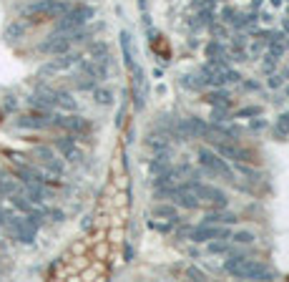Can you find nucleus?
Returning <instances> with one entry per match:
<instances>
[{
  "label": "nucleus",
  "instance_id": "1",
  "mask_svg": "<svg viewBox=\"0 0 289 282\" xmlns=\"http://www.w3.org/2000/svg\"><path fill=\"white\" fill-rule=\"evenodd\" d=\"M224 270L239 277V280H274L272 270L259 262V259H249V257H241V254H234L231 252L229 259L224 262Z\"/></svg>",
  "mask_w": 289,
  "mask_h": 282
},
{
  "label": "nucleus",
  "instance_id": "2",
  "mask_svg": "<svg viewBox=\"0 0 289 282\" xmlns=\"http://www.w3.org/2000/svg\"><path fill=\"white\" fill-rule=\"evenodd\" d=\"M71 5L65 0H33L28 5L20 8V15L28 18L33 23H43V20H53V18H60Z\"/></svg>",
  "mask_w": 289,
  "mask_h": 282
},
{
  "label": "nucleus",
  "instance_id": "3",
  "mask_svg": "<svg viewBox=\"0 0 289 282\" xmlns=\"http://www.w3.org/2000/svg\"><path fill=\"white\" fill-rule=\"evenodd\" d=\"M96 15V8L91 5H76V8H68L56 23V33H73L78 28H83L88 20Z\"/></svg>",
  "mask_w": 289,
  "mask_h": 282
},
{
  "label": "nucleus",
  "instance_id": "4",
  "mask_svg": "<svg viewBox=\"0 0 289 282\" xmlns=\"http://www.w3.org/2000/svg\"><path fill=\"white\" fill-rule=\"evenodd\" d=\"M131 94H134V109L136 111H144V106H146V96H148V81H146V73H144V68L139 66V63H134L131 68Z\"/></svg>",
  "mask_w": 289,
  "mask_h": 282
},
{
  "label": "nucleus",
  "instance_id": "5",
  "mask_svg": "<svg viewBox=\"0 0 289 282\" xmlns=\"http://www.w3.org/2000/svg\"><path fill=\"white\" fill-rule=\"evenodd\" d=\"M211 144H214V151H216L219 157L231 159V161H236V164H254V159H257L249 149H241V146H236V144H227L224 139H221V141H211Z\"/></svg>",
  "mask_w": 289,
  "mask_h": 282
},
{
  "label": "nucleus",
  "instance_id": "6",
  "mask_svg": "<svg viewBox=\"0 0 289 282\" xmlns=\"http://www.w3.org/2000/svg\"><path fill=\"white\" fill-rule=\"evenodd\" d=\"M191 232V240L194 242H214V240H229L231 237V229L229 224L227 227H219V224H199Z\"/></svg>",
  "mask_w": 289,
  "mask_h": 282
},
{
  "label": "nucleus",
  "instance_id": "7",
  "mask_svg": "<svg viewBox=\"0 0 289 282\" xmlns=\"http://www.w3.org/2000/svg\"><path fill=\"white\" fill-rule=\"evenodd\" d=\"M71 46H73L71 43V33H53L38 46V51L46 53V56H60V53H68Z\"/></svg>",
  "mask_w": 289,
  "mask_h": 282
},
{
  "label": "nucleus",
  "instance_id": "8",
  "mask_svg": "<svg viewBox=\"0 0 289 282\" xmlns=\"http://www.w3.org/2000/svg\"><path fill=\"white\" fill-rule=\"evenodd\" d=\"M196 154H199V161H202V166H204V169H209L211 174H219V177H231L229 164H227L224 159L219 157L216 151H211V149L202 146V149H199Z\"/></svg>",
  "mask_w": 289,
  "mask_h": 282
},
{
  "label": "nucleus",
  "instance_id": "9",
  "mask_svg": "<svg viewBox=\"0 0 289 282\" xmlns=\"http://www.w3.org/2000/svg\"><path fill=\"white\" fill-rule=\"evenodd\" d=\"M179 126L184 131L186 139H206L211 134V124H206L199 116H191V119H179Z\"/></svg>",
  "mask_w": 289,
  "mask_h": 282
},
{
  "label": "nucleus",
  "instance_id": "10",
  "mask_svg": "<svg viewBox=\"0 0 289 282\" xmlns=\"http://www.w3.org/2000/svg\"><path fill=\"white\" fill-rule=\"evenodd\" d=\"M78 61H81V56H76V53H60V56H56L48 66L40 68V76H53L58 71H68V68L78 66Z\"/></svg>",
  "mask_w": 289,
  "mask_h": 282
},
{
  "label": "nucleus",
  "instance_id": "11",
  "mask_svg": "<svg viewBox=\"0 0 289 282\" xmlns=\"http://www.w3.org/2000/svg\"><path fill=\"white\" fill-rule=\"evenodd\" d=\"M53 124V119L48 116V111H35V114H26V116H20L15 126L18 128H46V126Z\"/></svg>",
  "mask_w": 289,
  "mask_h": 282
},
{
  "label": "nucleus",
  "instance_id": "12",
  "mask_svg": "<svg viewBox=\"0 0 289 282\" xmlns=\"http://www.w3.org/2000/svg\"><path fill=\"white\" fill-rule=\"evenodd\" d=\"M53 124L60 128H68L73 134H86L88 131V121L81 116H53Z\"/></svg>",
  "mask_w": 289,
  "mask_h": 282
},
{
  "label": "nucleus",
  "instance_id": "13",
  "mask_svg": "<svg viewBox=\"0 0 289 282\" xmlns=\"http://www.w3.org/2000/svg\"><path fill=\"white\" fill-rule=\"evenodd\" d=\"M56 149L65 159H71V161H78V159H81V151H78V149H76V144H73V136H63V139H58Z\"/></svg>",
  "mask_w": 289,
  "mask_h": 282
},
{
  "label": "nucleus",
  "instance_id": "14",
  "mask_svg": "<svg viewBox=\"0 0 289 282\" xmlns=\"http://www.w3.org/2000/svg\"><path fill=\"white\" fill-rule=\"evenodd\" d=\"M26 33H28V23H20V20H15V23L5 26L3 38H5L8 43H18L20 38H26Z\"/></svg>",
  "mask_w": 289,
  "mask_h": 282
},
{
  "label": "nucleus",
  "instance_id": "15",
  "mask_svg": "<svg viewBox=\"0 0 289 282\" xmlns=\"http://www.w3.org/2000/svg\"><path fill=\"white\" fill-rule=\"evenodd\" d=\"M146 146H148V149H153L156 154H159V151H169L171 139H169L166 134H153V131H151V134L146 136Z\"/></svg>",
  "mask_w": 289,
  "mask_h": 282
},
{
  "label": "nucleus",
  "instance_id": "16",
  "mask_svg": "<svg viewBox=\"0 0 289 282\" xmlns=\"http://www.w3.org/2000/svg\"><path fill=\"white\" fill-rule=\"evenodd\" d=\"M173 202L184 209H196L199 207V197L194 191H186V189H179V194L173 197Z\"/></svg>",
  "mask_w": 289,
  "mask_h": 282
},
{
  "label": "nucleus",
  "instance_id": "17",
  "mask_svg": "<svg viewBox=\"0 0 289 282\" xmlns=\"http://www.w3.org/2000/svg\"><path fill=\"white\" fill-rule=\"evenodd\" d=\"M236 214L234 212H211L202 220V224H236Z\"/></svg>",
  "mask_w": 289,
  "mask_h": 282
},
{
  "label": "nucleus",
  "instance_id": "18",
  "mask_svg": "<svg viewBox=\"0 0 289 282\" xmlns=\"http://www.w3.org/2000/svg\"><path fill=\"white\" fill-rule=\"evenodd\" d=\"M151 214L156 217V220H166L176 224L179 222V212H176V207H169V204H156L153 209H151Z\"/></svg>",
  "mask_w": 289,
  "mask_h": 282
},
{
  "label": "nucleus",
  "instance_id": "19",
  "mask_svg": "<svg viewBox=\"0 0 289 282\" xmlns=\"http://www.w3.org/2000/svg\"><path fill=\"white\" fill-rule=\"evenodd\" d=\"M118 40H121V53H123V63L126 68L134 66V51H131V33L128 31H121L118 33Z\"/></svg>",
  "mask_w": 289,
  "mask_h": 282
},
{
  "label": "nucleus",
  "instance_id": "20",
  "mask_svg": "<svg viewBox=\"0 0 289 282\" xmlns=\"http://www.w3.org/2000/svg\"><path fill=\"white\" fill-rule=\"evenodd\" d=\"M88 53H91V61H98V63H106L108 66V46L103 40H96L88 46Z\"/></svg>",
  "mask_w": 289,
  "mask_h": 282
},
{
  "label": "nucleus",
  "instance_id": "21",
  "mask_svg": "<svg viewBox=\"0 0 289 282\" xmlns=\"http://www.w3.org/2000/svg\"><path fill=\"white\" fill-rule=\"evenodd\" d=\"M209 106H221V109H229V94L227 91H221V89H216V91H211V94L204 98Z\"/></svg>",
  "mask_w": 289,
  "mask_h": 282
},
{
  "label": "nucleus",
  "instance_id": "22",
  "mask_svg": "<svg viewBox=\"0 0 289 282\" xmlns=\"http://www.w3.org/2000/svg\"><path fill=\"white\" fill-rule=\"evenodd\" d=\"M166 169H171L169 166V151H159V157H156V161H151V166H148V171L156 177V174H164Z\"/></svg>",
  "mask_w": 289,
  "mask_h": 282
},
{
  "label": "nucleus",
  "instance_id": "23",
  "mask_svg": "<svg viewBox=\"0 0 289 282\" xmlns=\"http://www.w3.org/2000/svg\"><path fill=\"white\" fill-rule=\"evenodd\" d=\"M56 106H60V109H65V111H76V98L73 96L68 94V91H56Z\"/></svg>",
  "mask_w": 289,
  "mask_h": 282
},
{
  "label": "nucleus",
  "instance_id": "24",
  "mask_svg": "<svg viewBox=\"0 0 289 282\" xmlns=\"http://www.w3.org/2000/svg\"><path fill=\"white\" fill-rule=\"evenodd\" d=\"M93 98H96V103H101V106H111L114 103V91L111 89H93Z\"/></svg>",
  "mask_w": 289,
  "mask_h": 282
},
{
  "label": "nucleus",
  "instance_id": "25",
  "mask_svg": "<svg viewBox=\"0 0 289 282\" xmlns=\"http://www.w3.org/2000/svg\"><path fill=\"white\" fill-rule=\"evenodd\" d=\"M274 134H277L279 139L289 136V114H279V116H277V121H274Z\"/></svg>",
  "mask_w": 289,
  "mask_h": 282
},
{
  "label": "nucleus",
  "instance_id": "26",
  "mask_svg": "<svg viewBox=\"0 0 289 282\" xmlns=\"http://www.w3.org/2000/svg\"><path fill=\"white\" fill-rule=\"evenodd\" d=\"M186 89H194V91H202L204 86H209L206 83V78H204V73H199V76H184V81H181Z\"/></svg>",
  "mask_w": 289,
  "mask_h": 282
},
{
  "label": "nucleus",
  "instance_id": "27",
  "mask_svg": "<svg viewBox=\"0 0 289 282\" xmlns=\"http://www.w3.org/2000/svg\"><path fill=\"white\" fill-rule=\"evenodd\" d=\"M209 252L211 254H229L231 252L229 240H214V242H209Z\"/></svg>",
  "mask_w": 289,
  "mask_h": 282
},
{
  "label": "nucleus",
  "instance_id": "28",
  "mask_svg": "<svg viewBox=\"0 0 289 282\" xmlns=\"http://www.w3.org/2000/svg\"><path fill=\"white\" fill-rule=\"evenodd\" d=\"M206 23H214V18H211V10H202L199 15H196V20H191V28L194 31H199L202 26H206Z\"/></svg>",
  "mask_w": 289,
  "mask_h": 282
},
{
  "label": "nucleus",
  "instance_id": "29",
  "mask_svg": "<svg viewBox=\"0 0 289 282\" xmlns=\"http://www.w3.org/2000/svg\"><path fill=\"white\" fill-rule=\"evenodd\" d=\"M229 240H234V242H239V245H252L257 237L252 234V232H231Z\"/></svg>",
  "mask_w": 289,
  "mask_h": 282
},
{
  "label": "nucleus",
  "instance_id": "30",
  "mask_svg": "<svg viewBox=\"0 0 289 282\" xmlns=\"http://www.w3.org/2000/svg\"><path fill=\"white\" fill-rule=\"evenodd\" d=\"M234 171H241V174H244V177H249L252 182H257V179L261 177L257 169H249V166H244V164H236V166H234Z\"/></svg>",
  "mask_w": 289,
  "mask_h": 282
},
{
  "label": "nucleus",
  "instance_id": "31",
  "mask_svg": "<svg viewBox=\"0 0 289 282\" xmlns=\"http://www.w3.org/2000/svg\"><path fill=\"white\" fill-rule=\"evenodd\" d=\"M171 222H166V224H161V222L156 220H148V229H153V232H161V234H166V232H171Z\"/></svg>",
  "mask_w": 289,
  "mask_h": 282
},
{
  "label": "nucleus",
  "instance_id": "32",
  "mask_svg": "<svg viewBox=\"0 0 289 282\" xmlns=\"http://www.w3.org/2000/svg\"><path fill=\"white\" fill-rule=\"evenodd\" d=\"M259 114H261L259 106H247V109H239L234 116H236V119H244V116H259Z\"/></svg>",
  "mask_w": 289,
  "mask_h": 282
},
{
  "label": "nucleus",
  "instance_id": "33",
  "mask_svg": "<svg viewBox=\"0 0 289 282\" xmlns=\"http://www.w3.org/2000/svg\"><path fill=\"white\" fill-rule=\"evenodd\" d=\"M206 53H209V58H211V56H224V46H221L219 40H211V43L206 46Z\"/></svg>",
  "mask_w": 289,
  "mask_h": 282
},
{
  "label": "nucleus",
  "instance_id": "34",
  "mask_svg": "<svg viewBox=\"0 0 289 282\" xmlns=\"http://www.w3.org/2000/svg\"><path fill=\"white\" fill-rule=\"evenodd\" d=\"M282 53H284V46H282V43H272V46H269V56L282 58Z\"/></svg>",
  "mask_w": 289,
  "mask_h": 282
},
{
  "label": "nucleus",
  "instance_id": "35",
  "mask_svg": "<svg viewBox=\"0 0 289 282\" xmlns=\"http://www.w3.org/2000/svg\"><path fill=\"white\" fill-rule=\"evenodd\" d=\"M186 275H189L191 280H206V275H204L199 267H189V270H186Z\"/></svg>",
  "mask_w": 289,
  "mask_h": 282
},
{
  "label": "nucleus",
  "instance_id": "36",
  "mask_svg": "<svg viewBox=\"0 0 289 282\" xmlns=\"http://www.w3.org/2000/svg\"><path fill=\"white\" fill-rule=\"evenodd\" d=\"M277 61H279V58H274V56H266V58H264V63H261V68H264L266 73H272V68L277 66Z\"/></svg>",
  "mask_w": 289,
  "mask_h": 282
},
{
  "label": "nucleus",
  "instance_id": "37",
  "mask_svg": "<svg viewBox=\"0 0 289 282\" xmlns=\"http://www.w3.org/2000/svg\"><path fill=\"white\" fill-rule=\"evenodd\" d=\"M266 86H269V89H282V78H279V76H269Z\"/></svg>",
  "mask_w": 289,
  "mask_h": 282
},
{
  "label": "nucleus",
  "instance_id": "38",
  "mask_svg": "<svg viewBox=\"0 0 289 282\" xmlns=\"http://www.w3.org/2000/svg\"><path fill=\"white\" fill-rule=\"evenodd\" d=\"M123 259H126V262H131V259H134V247H131V242L123 247Z\"/></svg>",
  "mask_w": 289,
  "mask_h": 282
},
{
  "label": "nucleus",
  "instance_id": "39",
  "mask_svg": "<svg viewBox=\"0 0 289 282\" xmlns=\"http://www.w3.org/2000/svg\"><path fill=\"white\" fill-rule=\"evenodd\" d=\"M231 46H234V51H241V48H244V35H236V38L231 40Z\"/></svg>",
  "mask_w": 289,
  "mask_h": 282
},
{
  "label": "nucleus",
  "instance_id": "40",
  "mask_svg": "<svg viewBox=\"0 0 289 282\" xmlns=\"http://www.w3.org/2000/svg\"><path fill=\"white\" fill-rule=\"evenodd\" d=\"M264 126H266V121H261V119H254V121L249 124V128H252V131H261Z\"/></svg>",
  "mask_w": 289,
  "mask_h": 282
},
{
  "label": "nucleus",
  "instance_id": "41",
  "mask_svg": "<svg viewBox=\"0 0 289 282\" xmlns=\"http://www.w3.org/2000/svg\"><path fill=\"white\" fill-rule=\"evenodd\" d=\"M221 15H224V20H227V23H231V20H234V15H236V13H234V10H231V8H224V13H221Z\"/></svg>",
  "mask_w": 289,
  "mask_h": 282
},
{
  "label": "nucleus",
  "instance_id": "42",
  "mask_svg": "<svg viewBox=\"0 0 289 282\" xmlns=\"http://www.w3.org/2000/svg\"><path fill=\"white\" fill-rule=\"evenodd\" d=\"M244 89H247V91H257L259 86H257V83H252V81H247V83H244Z\"/></svg>",
  "mask_w": 289,
  "mask_h": 282
},
{
  "label": "nucleus",
  "instance_id": "43",
  "mask_svg": "<svg viewBox=\"0 0 289 282\" xmlns=\"http://www.w3.org/2000/svg\"><path fill=\"white\" fill-rule=\"evenodd\" d=\"M204 3H206V5H216V0H204Z\"/></svg>",
  "mask_w": 289,
  "mask_h": 282
},
{
  "label": "nucleus",
  "instance_id": "44",
  "mask_svg": "<svg viewBox=\"0 0 289 282\" xmlns=\"http://www.w3.org/2000/svg\"><path fill=\"white\" fill-rule=\"evenodd\" d=\"M284 28H287V31H289V20H284Z\"/></svg>",
  "mask_w": 289,
  "mask_h": 282
},
{
  "label": "nucleus",
  "instance_id": "45",
  "mask_svg": "<svg viewBox=\"0 0 289 282\" xmlns=\"http://www.w3.org/2000/svg\"><path fill=\"white\" fill-rule=\"evenodd\" d=\"M287 96H289V86H287Z\"/></svg>",
  "mask_w": 289,
  "mask_h": 282
}]
</instances>
